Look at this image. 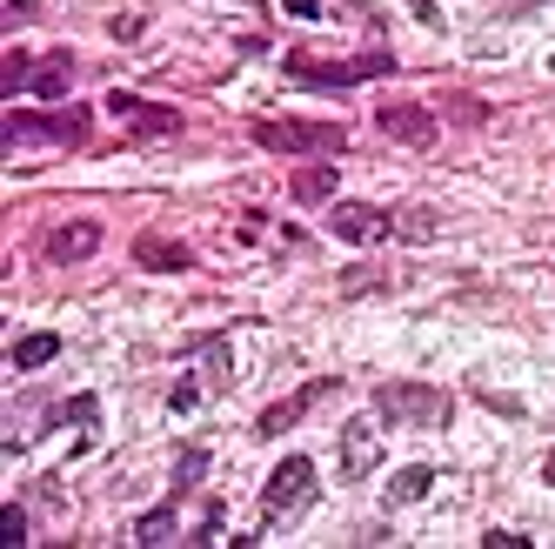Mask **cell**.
<instances>
[{
  "mask_svg": "<svg viewBox=\"0 0 555 549\" xmlns=\"http://www.w3.org/2000/svg\"><path fill=\"white\" fill-rule=\"evenodd\" d=\"M288 14H301V21H314V14H322V0H288Z\"/></svg>",
  "mask_w": 555,
  "mask_h": 549,
  "instance_id": "cell-28",
  "label": "cell"
},
{
  "mask_svg": "<svg viewBox=\"0 0 555 549\" xmlns=\"http://www.w3.org/2000/svg\"><path fill=\"white\" fill-rule=\"evenodd\" d=\"M202 476H208V449H188V456H181V469H175V496H188Z\"/></svg>",
  "mask_w": 555,
  "mask_h": 549,
  "instance_id": "cell-22",
  "label": "cell"
},
{
  "mask_svg": "<svg viewBox=\"0 0 555 549\" xmlns=\"http://www.w3.org/2000/svg\"><path fill=\"white\" fill-rule=\"evenodd\" d=\"M67 88H74V61H67V48H54L48 61H34V94H41V101H67Z\"/></svg>",
  "mask_w": 555,
  "mask_h": 549,
  "instance_id": "cell-15",
  "label": "cell"
},
{
  "mask_svg": "<svg viewBox=\"0 0 555 549\" xmlns=\"http://www.w3.org/2000/svg\"><path fill=\"white\" fill-rule=\"evenodd\" d=\"M335 388H341V375H314L308 388H295L288 403H268V409L255 416V436L268 443V436H282V429H295V422H301V416H308L314 403H322V396H335Z\"/></svg>",
  "mask_w": 555,
  "mask_h": 549,
  "instance_id": "cell-10",
  "label": "cell"
},
{
  "mask_svg": "<svg viewBox=\"0 0 555 549\" xmlns=\"http://www.w3.org/2000/svg\"><path fill=\"white\" fill-rule=\"evenodd\" d=\"M188 356H202V369H194V375H202V388H215V396L234 382V356H228V342H221V335L188 342Z\"/></svg>",
  "mask_w": 555,
  "mask_h": 549,
  "instance_id": "cell-14",
  "label": "cell"
},
{
  "mask_svg": "<svg viewBox=\"0 0 555 549\" xmlns=\"http://www.w3.org/2000/svg\"><path fill=\"white\" fill-rule=\"evenodd\" d=\"M208 388H202V375H188V382H175V396H168V409H194Z\"/></svg>",
  "mask_w": 555,
  "mask_h": 549,
  "instance_id": "cell-25",
  "label": "cell"
},
{
  "mask_svg": "<svg viewBox=\"0 0 555 549\" xmlns=\"http://www.w3.org/2000/svg\"><path fill=\"white\" fill-rule=\"evenodd\" d=\"M128 542H141V549H162V542H175V502L147 509V516L134 523V536H128Z\"/></svg>",
  "mask_w": 555,
  "mask_h": 549,
  "instance_id": "cell-19",
  "label": "cell"
},
{
  "mask_svg": "<svg viewBox=\"0 0 555 549\" xmlns=\"http://www.w3.org/2000/svg\"><path fill=\"white\" fill-rule=\"evenodd\" d=\"M107 114L121 122L134 141H168V135H181V114L175 107H154V101H141V94H107Z\"/></svg>",
  "mask_w": 555,
  "mask_h": 549,
  "instance_id": "cell-6",
  "label": "cell"
},
{
  "mask_svg": "<svg viewBox=\"0 0 555 549\" xmlns=\"http://www.w3.org/2000/svg\"><path fill=\"white\" fill-rule=\"evenodd\" d=\"M221 523H228V509H221V502H208V516H202V529H194L188 542H215V536H221Z\"/></svg>",
  "mask_w": 555,
  "mask_h": 549,
  "instance_id": "cell-26",
  "label": "cell"
},
{
  "mask_svg": "<svg viewBox=\"0 0 555 549\" xmlns=\"http://www.w3.org/2000/svg\"><path fill=\"white\" fill-rule=\"evenodd\" d=\"M428 489H435V469L428 462H409V469H395V483L382 496H388V509H402V502H422Z\"/></svg>",
  "mask_w": 555,
  "mask_h": 549,
  "instance_id": "cell-16",
  "label": "cell"
},
{
  "mask_svg": "<svg viewBox=\"0 0 555 549\" xmlns=\"http://www.w3.org/2000/svg\"><path fill=\"white\" fill-rule=\"evenodd\" d=\"M248 135L268 154H308V162H322V154H341L348 148V128L341 122H255Z\"/></svg>",
  "mask_w": 555,
  "mask_h": 549,
  "instance_id": "cell-4",
  "label": "cell"
},
{
  "mask_svg": "<svg viewBox=\"0 0 555 549\" xmlns=\"http://www.w3.org/2000/svg\"><path fill=\"white\" fill-rule=\"evenodd\" d=\"M101 242H107V228L81 215V221H61V228H48V234H41V255H48L54 268H74V261L101 255Z\"/></svg>",
  "mask_w": 555,
  "mask_h": 549,
  "instance_id": "cell-8",
  "label": "cell"
},
{
  "mask_svg": "<svg viewBox=\"0 0 555 549\" xmlns=\"http://www.w3.org/2000/svg\"><path fill=\"white\" fill-rule=\"evenodd\" d=\"M375 462H382V429H375V416L341 422V483H369Z\"/></svg>",
  "mask_w": 555,
  "mask_h": 549,
  "instance_id": "cell-9",
  "label": "cell"
},
{
  "mask_svg": "<svg viewBox=\"0 0 555 549\" xmlns=\"http://www.w3.org/2000/svg\"><path fill=\"white\" fill-rule=\"evenodd\" d=\"M335 289H341L348 302H354V295H382V289H388V268H348Z\"/></svg>",
  "mask_w": 555,
  "mask_h": 549,
  "instance_id": "cell-21",
  "label": "cell"
},
{
  "mask_svg": "<svg viewBox=\"0 0 555 549\" xmlns=\"http://www.w3.org/2000/svg\"><path fill=\"white\" fill-rule=\"evenodd\" d=\"M314 489H322V483H314V462L308 456H282V462H274V476L261 489V536L282 529L288 516H301V509L314 502Z\"/></svg>",
  "mask_w": 555,
  "mask_h": 549,
  "instance_id": "cell-3",
  "label": "cell"
},
{
  "mask_svg": "<svg viewBox=\"0 0 555 549\" xmlns=\"http://www.w3.org/2000/svg\"><path fill=\"white\" fill-rule=\"evenodd\" d=\"M335 162H301L295 168V181H288V194H295V202L301 208H322V202H335Z\"/></svg>",
  "mask_w": 555,
  "mask_h": 549,
  "instance_id": "cell-12",
  "label": "cell"
},
{
  "mask_svg": "<svg viewBox=\"0 0 555 549\" xmlns=\"http://www.w3.org/2000/svg\"><path fill=\"white\" fill-rule=\"evenodd\" d=\"M34 88V61L27 54H8V61H0V101H21Z\"/></svg>",
  "mask_w": 555,
  "mask_h": 549,
  "instance_id": "cell-20",
  "label": "cell"
},
{
  "mask_svg": "<svg viewBox=\"0 0 555 549\" xmlns=\"http://www.w3.org/2000/svg\"><path fill=\"white\" fill-rule=\"evenodd\" d=\"M0 542H27V509H21V502L0 509Z\"/></svg>",
  "mask_w": 555,
  "mask_h": 549,
  "instance_id": "cell-24",
  "label": "cell"
},
{
  "mask_svg": "<svg viewBox=\"0 0 555 549\" xmlns=\"http://www.w3.org/2000/svg\"><path fill=\"white\" fill-rule=\"evenodd\" d=\"M542 476H548V483H555V456H548V462H542Z\"/></svg>",
  "mask_w": 555,
  "mask_h": 549,
  "instance_id": "cell-29",
  "label": "cell"
},
{
  "mask_svg": "<svg viewBox=\"0 0 555 549\" xmlns=\"http://www.w3.org/2000/svg\"><path fill=\"white\" fill-rule=\"evenodd\" d=\"M375 128H382L388 141H409V148H428L435 135H442L435 107H422V101H388V107H375Z\"/></svg>",
  "mask_w": 555,
  "mask_h": 549,
  "instance_id": "cell-11",
  "label": "cell"
},
{
  "mask_svg": "<svg viewBox=\"0 0 555 549\" xmlns=\"http://www.w3.org/2000/svg\"><path fill=\"white\" fill-rule=\"evenodd\" d=\"M54 356H61V335H21V342H14V369H21V375L48 369Z\"/></svg>",
  "mask_w": 555,
  "mask_h": 549,
  "instance_id": "cell-17",
  "label": "cell"
},
{
  "mask_svg": "<svg viewBox=\"0 0 555 549\" xmlns=\"http://www.w3.org/2000/svg\"><path fill=\"white\" fill-rule=\"evenodd\" d=\"M328 228L341 234V242H354V248H375V242L395 234V215L369 208V202H328Z\"/></svg>",
  "mask_w": 555,
  "mask_h": 549,
  "instance_id": "cell-7",
  "label": "cell"
},
{
  "mask_svg": "<svg viewBox=\"0 0 555 549\" xmlns=\"http://www.w3.org/2000/svg\"><path fill=\"white\" fill-rule=\"evenodd\" d=\"M449 388L435 382H382L375 388V416L388 429H449Z\"/></svg>",
  "mask_w": 555,
  "mask_h": 549,
  "instance_id": "cell-2",
  "label": "cell"
},
{
  "mask_svg": "<svg viewBox=\"0 0 555 549\" xmlns=\"http://www.w3.org/2000/svg\"><path fill=\"white\" fill-rule=\"evenodd\" d=\"M134 261L154 268V274H181V268H194V248L168 242V234H141V242H134Z\"/></svg>",
  "mask_w": 555,
  "mask_h": 549,
  "instance_id": "cell-13",
  "label": "cell"
},
{
  "mask_svg": "<svg viewBox=\"0 0 555 549\" xmlns=\"http://www.w3.org/2000/svg\"><path fill=\"white\" fill-rule=\"evenodd\" d=\"M482 549H529V536H515V529H489Z\"/></svg>",
  "mask_w": 555,
  "mask_h": 549,
  "instance_id": "cell-27",
  "label": "cell"
},
{
  "mask_svg": "<svg viewBox=\"0 0 555 549\" xmlns=\"http://www.w3.org/2000/svg\"><path fill=\"white\" fill-rule=\"evenodd\" d=\"M54 422H81V429H94V422H101V403H94V396H74V403L54 409Z\"/></svg>",
  "mask_w": 555,
  "mask_h": 549,
  "instance_id": "cell-23",
  "label": "cell"
},
{
  "mask_svg": "<svg viewBox=\"0 0 555 549\" xmlns=\"http://www.w3.org/2000/svg\"><path fill=\"white\" fill-rule=\"evenodd\" d=\"M94 128L88 107H48V114H27V107H8V122H0V148L21 154L27 141H48V148H81Z\"/></svg>",
  "mask_w": 555,
  "mask_h": 549,
  "instance_id": "cell-1",
  "label": "cell"
},
{
  "mask_svg": "<svg viewBox=\"0 0 555 549\" xmlns=\"http://www.w3.org/2000/svg\"><path fill=\"white\" fill-rule=\"evenodd\" d=\"M395 234H402V242H435V234H442V215L435 208H395Z\"/></svg>",
  "mask_w": 555,
  "mask_h": 549,
  "instance_id": "cell-18",
  "label": "cell"
},
{
  "mask_svg": "<svg viewBox=\"0 0 555 549\" xmlns=\"http://www.w3.org/2000/svg\"><path fill=\"white\" fill-rule=\"evenodd\" d=\"M288 74L308 88H362L375 74H395V54H354V61H314V54H288Z\"/></svg>",
  "mask_w": 555,
  "mask_h": 549,
  "instance_id": "cell-5",
  "label": "cell"
}]
</instances>
